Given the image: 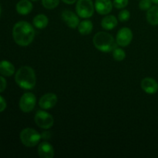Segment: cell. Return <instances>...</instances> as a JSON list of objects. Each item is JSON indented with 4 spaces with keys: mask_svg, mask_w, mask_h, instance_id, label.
I'll list each match as a JSON object with an SVG mask.
<instances>
[{
    "mask_svg": "<svg viewBox=\"0 0 158 158\" xmlns=\"http://www.w3.org/2000/svg\"><path fill=\"white\" fill-rule=\"evenodd\" d=\"M129 3V0H114L113 5L116 9H121L127 6Z\"/></svg>",
    "mask_w": 158,
    "mask_h": 158,
    "instance_id": "cell-24",
    "label": "cell"
},
{
    "mask_svg": "<svg viewBox=\"0 0 158 158\" xmlns=\"http://www.w3.org/2000/svg\"><path fill=\"white\" fill-rule=\"evenodd\" d=\"M35 123L39 127L48 130L54 124V119L50 114L44 110H38L34 117Z\"/></svg>",
    "mask_w": 158,
    "mask_h": 158,
    "instance_id": "cell-6",
    "label": "cell"
},
{
    "mask_svg": "<svg viewBox=\"0 0 158 158\" xmlns=\"http://www.w3.org/2000/svg\"><path fill=\"white\" fill-rule=\"evenodd\" d=\"M147 20L152 26L158 25V6H152L147 12Z\"/></svg>",
    "mask_w": 158,
    "mask_h": 158,
    "instance_id": "cell-17",
    "label": "cell"
},
{
    "mask_svg": "<svg viewBox=\"0 0 158 158\" xmlns=\"http://www.w3.org/2000/svg\"><path fill=\"white\" fill-rule=\"evenodd\" d=\"M94 45L98 50L103 52H113L117 48V41L108 32H99L94 35Z\"/></svg>",
    "mask_w": 158,
    "mask_h": 158,
    "instance_id": "cell-3",
    "label": "cell"
},
{
    "mask_svg": "<svg viewBox=\"0 0 158 158\" xmlns=\"http://www.w3.org/2000/svg\"><path fill=\"white\" fill-rule=\"evenodd\" d=\"M15 83L24 89H32L36 84V77L32 68L28 66L20 67L15 73Z\"/></svg>",
    "mask_w": 158,
    "mask_h": 158,
    "instance_id": "cell-2",
    "label": "cell"
},
{
    "mask_svg": "<svg viewBox=\"0 0 158 158\" xmlns=\"http://www.w3.org/2000/svg\"><path fill=\"white\" fill-rule=\"evenodd\" d=\"M151 1H152V2L154 3V4L158 5V0H151Z\"/></svg>",
    "mask_w": 158,
    "mask_h": 158,
    "instance_id": "cell-29",
    "label": "cell"
},
{
    "mask_svg": "<svg viewBox=\"0 0 158 158\" xmlns=\"http://www.w3.org/2000/svg\"><path fill=\"white\" fill-rule=\"evenodd\" d=\"M57 101H58L57 96L55 94H52V93H49V94L43 95L40 99L39 105H40V108H42V109L49 110L52 109V107L56 106Z\"/></svg>",
    "mask_w": 158,
    "mask_h": 158,
    "instance_id": "cell-10",
    "label": "cell"
},
{
    "mask_svg": "<svg viewBox=\"0 0 158 158\" xmlns=\"http://www.w3.org/2000/svg\"><path fill=\"white\" fill-rule=\"evenodd\" d=\"M113 57L116 61H123L126 58V52L121 48H115L113 51Z\"/></svg>",
    "mask_w": 158,
    "mask_h": 158,
    "instance_id": "cell-20",
    "label": "cell"
},
{
    "mask_svg": "<svg viewBox=\"0 0 158 158\" xmlns=\"http://www.w3.org/2000/svg\"><path fill=\"white\" fill-rule=\"evenodd\" d=\"M62 19L63 22L71 29H76L80 24L79 15L73 12L72 11L65 9L62 12Z\"/></svg>",
    "mask_w": 158,
    "mask_h": 158,
    "instance_id": "cell-9",
    "label": "cell"
},
{
    "mask_svg": "<svg viewBox=\"0 0 158 158\" xmlns=\"http://www.w3.org/2000/svg\"><path fill=\"white\" fill-rule=\"evenodd\" d=\"M38 154L41 158H52L55 155V151L50 143L44 141L39 145Z\"/></svg>",
    "mask_w": 158,
    "mask_h": 158,
    "instance_id": "cell-13",
    "label": "cell"
},
{
    "mask_svg": "<svg viewBox=\"0 0 158 158\" xmlns=\"http://www.w3.org/2000/svg\"><path fill=\"white\" fill-rule=\"evenodd\" d=\"M17 12L20 15H28L33 9L32 2L29 0H20L15 6Z\"/></svg>",
    "mask_w": 158,
    "mask_h": 158,
    "instance_id": "cell-14",
    "label": "cell"
},
{
    "mask_svg": "<svg viewBox=\"0 0 158 158\" xmlns=\"http://www.w3.org/2000/svg\"><path fill=\"white\" fill-rule=\"evenodd\" d=\"M35 32L32 25L26 21L15 23L12 29V37L17 45L20 46H29L35 38Z\"/></svg>",
    "mask_w": 158,
    "mask_h": 158,
    "instance_id": "cell-1",
    "label": "cell"
},
{
    "mask_svg": "<svg viewBox=\"0 0 158 158\" xmlns=\"http://www.w3.org/2000/svg\"><path fill=\"white\" fill-rule=\"evenodd\" d=\"M78 31L81 35H89L91 32L93 31V28H94V25L90 20H83V21L80 22V24L78 26Z\"/></svg>",
    "mask_w": 158,
    "mask_h": 158,
    "instance_id": "cell-19",
    "label": "cell"
},
{
    "mask_svg": "<svg viewBox=\"0 0 158 158\" xmlns=\"http://www.w3.org/2000/svg\"><path fill=\"white\" fill-rule=\"evenodd\" d=\"M133 40V32L131 29L127 27L121 28L117 34L116 41L118 46L121 47H126L131 44Z\"/></svg>",
    "mask_w": 158,
    "mask_h": 158,
    "instance_id": "cell-8",
    "label": "cell"
},
{
    "mask_svg": "<svg viewBox=\"0 0 158 158\" xmlns=\"http://www.w3.org/2000/svg\"><path fill=\"white\" fill-rule=\"evenodd\" d=\"M94 6L92 0H77L76 11L80 18L89 19L94 13Z\"/></svg>",
    "mask_w": 158,
    "mask_h": 158,
    "instance_id": "cell-5",
    "label": "cell"
},
{
    "mask_svg": "<svg viewBox=\"0 0 158 158\" xmlns=\"http://www.w3.org/2000/svg\"><path fill=\"white\" fill-rule=\"evenodd\" d=\"M95 10L100 15H108L110 13L113 9V5L111 0H96Z\"/></svg>",
    "mask_w": 158,
    "mask_h": 158,
    "instance_id": "cell-11",
    "label": "cell"
},
{
    "mask_svg": "<svg viewBox=\"0 0 158 158\" xmlns=\"http://www.w3.org/2000/svg\"><path fill=\"white\" fill-rule=\"evenodd\" d=\"M36 104V97L32 93H25L19 100V108L23 112L29 113L35 108Z\"/></svg>",
    "mask_w": 158,
    "mask_h": 158,
    "instance_id": "cell-7",
    "label": "cell"
},
{
    "mask_svg": "<svg viewBox=\"0 0 158 158\" xmlns=\"http://www.w3.org/2000/svg\"><path fill=\"white\" fill-rule=\"evenodd\" d=\"M152 3L151 0H140L139 2V8L143 11H148L152 7Z\"/></svg>",
    "mask_w": 158,
    "mask_h": 158,
    "instance_id": "cell-23",
    "label": "cell"
},
{
    "mask_svg": "<svg viewBox=\"0 0 158 158\" xmlns=\"http://www.w3.org/2000/svg\"><path fill=\"white\" fill-rule=\"evenodd\" d=\"M60 0H42V4L46 9H53L60 4Z\"/></svg>",
    "mask_w": 158,
    "mask_h": 158,
    "instance_id": "cell-21",
    "label": "cell"
},
{
    "mask_svg": "<svg viewBox=\"0 0 158 158\" xmlns=\"http://www.w3.org/2000/svg\"><path fill=\"white\" fill-rule=\"evenodd\" d=\"M131 18V12L127 9H123L118 14V19L120 22H127Z\"/></svg>",
    "mask_w": 158,
    "mask_h": 158,
    "instance_id": "cell-22",
    "label": "cell"
},
{
    "mask_svg": "<svg viewBox=\"0 0 158 158\" xmlns=\"http://www.w3.org/2000/svg\"><path fill=\"white\" fill-rule=\"evenodd\" d=\"M31 1H38V0H31Z\"/></svg>",
    "mask_w": 158,
    "mask_h": 158,
    "instance_id": "cell-31",
    "label": "cell"
},
{
    "mask_svg": "<svg viewBox=\"0 0 158 158\" xmlns=\"http://www.w3.org/2000/svg\"><path fill=\"white\" fill-rule=\"evenodd\" d=\"M33 26L39 29H43L48 26L49 19L44 14H39L36 16L34 17L32 20Z\"/></svg>",
    "mask_w": 158,
    "mask_h": 158,
    "instance_id": "cell-18",
    "label": "cell"
},
{
    "mask_svg": "<svg viewBox=\"0 0 158 158\" xmlns=\"http://www.w3.org/2000/svg\"><path fill=\"white\" fill-rule=\"evenodd\" d=\"M7 86V81L3 77H0V93L4 92Z\"/></svg>",
    "mask_w": 158,
    "mask_h": 158,
    "instance_id": "cell-25",
    "label": "cell"
},
{
    "mask_svg": "<svg viewBox=\"0 0 158 158\" xmlns=\"http://www.w3.org/2000/svg\"><path fill=\"white\" fill-rule=\"evenodd\" d=\"M140 86H141L142 89L148 94H154L158 90L157 82L151 77H146L143 79Z\"/></svg>",
    "mask_w": 158,
    "mask_h": 158,
    "instance_id": "cell-12",
    "label": "cell"
},
{
    "mask_svg": "<svg viewBox=\"0 0 158 158\" xmlns=\"http://www.w3.org/2000/svg\"><path fill=\"white\" fill-rule=\"evenodd\" d=\"M41 137L44 140H49V139L51 138V133L49 132V131H45V132L42 133Z\"/></svg>",
    "mask_w": 158,
    "mask_h": 158,
    "instance_id": "cell-27",
    "label": "cell"
},
{
    "mask_svg": "<svg viewBox=\"0 0 158 158\" xmlns=\"http://www.w3.org/2000/svg\"><path fill=\"white\" fill-rule=\"evenodd\" d=\"M7 104H6V101L1 95H0V113L3 112L6 110Z\"/></svg>",
    "mask_w": 158,
    "mask_h": 158,
    "instance_id": "cell-26",
    "label": "cell"
},
{
    "mask_svg": "<svg viewBox=\"0 0 158 158\" xmlns=\"http://www.w3.org/2000/svg\"><path fill=\"white\" fill-rule=\"evenodd\" d=\"M15 66L7 60L0 62V74L4 77H11L15 73Z\"/></svg>",
    "mask_w": 158,
    "mask_h": 158,
    "instance_id": "cell-15",
    "label": "cell"
},
{
    "mask_svg": "<svg viewBox=\"0 0 158 158\" xmlns=\"http://www.w3.org/2000/svg\"><path fill=\"white\" fill-rule=\"evenodd\" d=\"M41 134L32 128H25L20 133V140L27 148H34L40 143Z\"/></svg>",
    "mask_w": 158,
    "mask_h": 158,
    "instance_id": "cell-4",
    "label": "cell"
},
{
    "mask_svg": "<svg viewBox=\"0 0 158 158\" xmlns=\"http://www.w3.org/2000/svg\"><path fill=\"white\" fill-rule=\"evenodd\" d=\"M101 26L106 30H112L117 26V18L113 15H106L102 19Z\"/></svg>",
    "mask_w": 158,
    "mask_h": 158,
    "instance_id": "cell-16",
    "label": "cell"
},
{
    "mask_svg": "<svg viewBox=\"0 0 158 158\" xmlns=\"http://www.w3.org/2000/svg\"><path fill=\"white\" fill-rule=\"evenodd\" d=\"M62 1H63L64 3H66V4L72 5V4H74L76 2H77V0H62Z\"/></svg>",
    "mask_w": 158,
    "mask_h": 158,
    "instance_id": "cell-28",
    "label": "cell"
},
{
    "mask_svg": "<svg viewBox=\"0 0 158 158\" xmlns=\"http://www.w3.org/2000/svg\"><path fill=\"white\" fill-rule=\"evenodd\" d=\"M1 12H2V9H1V6H0V15H1Z\"/></svg>",
    "mask_w": 158,
    "mask_h": 158,
    "instance_id": "cell-30",
    "label": "cell"
}]
</instances>
